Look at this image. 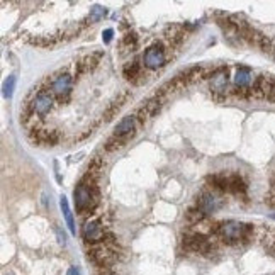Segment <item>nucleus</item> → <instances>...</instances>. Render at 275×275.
I'll return each instance as SVG.
<instances>
[{
	"label": "nucleus",
	"mask_w": 275,
	"mask_h": 275,
	"mask_svg": "<svg viewBox=\"0 0 275 275\" xmlns=\"http://www.w3.org/2000/svg\"><path fill=\"white\" fill-rule=\"evenodd\" d=\"M253 231V226L240 221H224V223H216L211 226L212 235H217L224 243L236 244L243 240H248V236Z\"/></svg>",
	"instance_id": "obj_2"
},
{
	"label": "nucleus",
	"mask_w": 275,
	"mask_h": 275,
	"mask_svg": "<svg viewBox=\"0 0 275 275\" xmlns=\"http://www.w3.org/2000/svg\"><path fill=\"white\" fill-rule=\"evenodd\" d=\"M105 275H112V274H105Z\"/></svg>",
	"instance_id": "obj_29"
},
{
	"label": "nucleus",
	"mask_w": 275,
	"mask_h": 275,
	"mask_svg": "<svg viewBox=\"0 0 275 275\" xmlns=\"http://www.w3.org/2000/svg\"><path fill=\"white\" fill-rule=\"evenodd\" d=\"M53 101H55V97H53V94L49 90H39L36 94V97L33 99V102H31L29 109L33 110L36 116H46V114L51 112L53 109Z\"/></svg>",
	"instance_id": "obj_10"
},
{
	"label": "nucleus",
	"mask_w": 275,
	"mask_h": 275,
	"mask_svg": "<svg viewBox=\"0 0 275 275\" xmlns=\"http://www.w3.org/2000/svg\"><path fill=\"white\" fill-rule=\"evenodd\" d=\"M136 44H138V36H136L135 33H128L124 37H122V41H121V49H122V53L135 51Z\"/></svg>",
	"instance_id": "obj_20"
},
{
	"label": "nucleus",
	"mask_w": 275,
	"mask_h": 275,
	"mask_svg": "<svg viewBox=\"0 0 275 275\" xmlns=\"http://www.w3.org/2000/svg\"><path fill=\"white\" fill-rule=\"evenodd\" d=\"M122 75H124V78L128 80V82L135 83V85H139L141 82L144 80L143 76V65L139 63V61H131V63L124 65V68H122Z\"/></svg>",
	"instance_id": "obj_14"
},
{
	"label": "nucleus",
	"mask_w": 275,
	"mask_h": 275,
	"mask_svg": "<svg viewBox=\"0 0 275 275\" xmlns=\"http://www.w3.org/2000/svg\"><path fill=\"white\" fill-rule=\"evenodd\" d=\"M272 55H274V58H275V46H274V51H272Z\"/></svg>",
	"instance_id": "obj_28"
},
{
	"label": "nucleus",
	"mask_w": 275,
	"mask_h": 275,
	"mask_svg": "<svg viewBox=\"0 0 275 275\" xmlns=\"http://www.w3.org/2000/svg\"><path fill=\"white\" fill-rule=\"evenodd\" d=\"M167 63V49L162 43L150 46L143 55V65L148 70H158Z\"/></svg>",
	"instance_id": "obj_8"
},
{
	"label": "nucleus",
	"mask_w": 275,
	"mask_h": 275,
	"mask_svg": "<svg viewBox=\"0 0 275 275\" xmlns=\"http://www.w3.org/2000/svg\"><path fill=\"white\" fill-rule=\"evenodd\" d=\"M87 255H89V258L92 260V262L102 270L112 267L114 263L119 260V253H117L116 246H114V244H105V243L89 246Z\"/></svg>",
	"instance_id": "obj_3"
},
{
	"label": "nucleus",
	"mask_w": 275,
	"mask_h": 275,
	"mask_svg": "<svg viewBox=\"0 0 275 275\" xmlns=\"http://www.w3.org/2000/svg\"><path fill=\"white\" fill-rule=\"evenodd\" d=\"M68 275H80L78 269H75V267H71L70 270H68Z\"/></svg>",
	"instance_id": "obj_27"
},
{
	"label": "nucleus",
	"mask_w": 275,
	"mask_h": 275,
	"mask_svg": "<svg viewBox=\"0 0 275 275\" xmlns=\"http://www.w3.org/2000/svg\"><path fill=\"white\" fill-rule=\"evenodd\" d=\"M135 136H110L107 138V141L104 143V150L107 153H114V151H119L122 148L126 146V144L129 143V141L133 139Z\"/></svg>",
	"instance_id": "obj_17"
},
{
	"label": "nucleus",
	"mask_w": 275,
	"mask_h": 275,
	"mask_svg": "<svg viewBox=\"0 0 275 275\" xmlns=\"http://www.w3.org/2000/svg\"><path fill=\"white\" fill-rule=\"evenodd\" d=\"M229 194H235V196H244L246 194V182L238 173L229 175Z\"/></svg>",
	"instance_id": "obj_18"
},
{
	"label": "nucleus",
	"mask_w": 275,
	"mask_h": 275,
	"mask_svg": "<svg viewBox=\"0 0 275 275\" xmlns=\"http://www.w3.org/2000/svg\"><path fill=\"white\" fill-rule=\"evenodd\" d=\"M102 56H104V53L102 51H95V53H90V55L83 56V58L80 60L75 67V76L76 78H80V76L94 71L95 68L99 67V63H101Z\"/></svg>",
	"instance_id": "obj_11"
},
{
	"label": "nucleus",
	"mask_w": 275,
	"mask_h": 275,
	"mask_svg": "<svg viewBox=\"0 0 275 275\" xmlns=\"http://www.w3.org/2000/svg\"><path fill=\"white\" fill-rule=\"evenodd\" d=\"M14 89H15V75H9L5 78V82H3L2 85V94L5 99H10L14 94Z\"/></svg>",
	"instance_id": "obj_22"
},
{
	"label": "nucleus",
	"mask_w": 275,
	"mask_h": 275,
	"mask_svg": "<svg viewBox=\"0 0 275 275\" xmlns=\"http://www.w3.org/2000/svg\"><path fill=\"white\" fill-rule=\"evenodd\" d=\"M182 244L185 250L194 251V253L204 255V257H211V255L216 251V246L212 244L211 240L207 236L201 235V233H190V235H185L182 240Z\"/></svg>",
	"instance_id": "obj_5"
},
{
	"label": "nucleus",
	"mask_w": 275,
	"mask_h": 275,
	"mask_svg": "<svg viewBox=\"0 0 275 275\" xmlns=\"http://www.w3.org/2000/svg\"><path fill=\"white\" fill-rule=\"evenodd\" d=\"M75 207L78 214H90L99 204V189L95 178L83 175V178L73 190Z\"/></svg>",
	"instance_id": "obj_1"
},
{
	"label": "nucleus",
	"mask_w": 275,
	"mask_h": 275,
	"mask_svg": "<svg viewBox=\"0 0 275 275\" xmlns=\"http://www.w3.org/2000/svg\"><path fill=\"white\" fill-rule=\"evenodd\" d=\"M60 207H61V212H63V217H65V221H67V226H68V229H70V233H71V235H76L73 214H71L70 204H68V199L65 196L60 197Z\"/></svg>",
	"instance_id": "obj_19"
},
{
	"label": "nucleus",
	"mask_w": 275,
	"mask_h": 275,
	"mask_svg": "<svg viewBox=\"0 0 275 275\" xmlns=\"http://www.w3.org/2000/svg\"><path fill=\"white\" fill-rule=\"evenodd\" d=\"M204 217H206V214L202 212L199 207H192V209H189V211L185 212V219L189 221V223H192V224L202 223V221H204Z\"/></svg>",
	"instance_id": "obj_21"
},
{
	"label": "nucleus",
	"mask_w": 275,
	"mask_h": 275,
	"mask_svg": "<svg viewBox=\"0 0 275 275\" xmlns=\"http://www.w3.org/2000/svg\"><path fill=\"white\" fill-rule=\"evenodd\" d=\"M223 206V201H221L219 197L216 196V194L212 192H207V190H204V192H201L197 196V207L201 209L202 212L207 216V214L211 212H216L217 209Z\"/></svg>",
	"instance_id": "obj_12"
},
{
	"label": "nucleus",
	"mask_w": 275,
	"mask_h": 275,
	"mask_svg": "<svg viewBox=\"0 0 275 275\" xmlns=\"http://www.w3.org/2000/svg\"><path fill=\"white\" fill-rule=\"evenodd\" d=\"M55 231H56V235H58V241H60L61 244H65V243H67V238H65V235H61L60 228H56Z\"/></svg>",
	"instance_id": "obj_25"
},
{
	"label": "nucleus",
	"mask_w": 275,
	"mask_h": 275,
	"mask_svg": "<svg viewBox=\"0 0 275 275\" xmlns=\"http://www.w3.org/2000/svg\"><path fill=\"white\" fill-rule=\"evenodd\" d=\"M265 202H267V204H269V206H272V207H275V194H272V196L267 197V199H265Z\"/></svg>",
	"instance_id": "obj_26"
},
{
	"label": "nucleus",
	"mask_w": 275,
	"mask_h": 275,
	"mask_svg": "<svg viewBox=\"0 0 275 275\" xmlns=\"http://www.w3.org/2000/svg\"><path fill=\"white\" fill-rule=\"evenodd\" d=\"M82 238L87 244L94 246V244H101L105 241L107 233L99 219H87L82 226Z\"/></svg>",
	"instance_id": "obj_7"
},
{
	"label": "nucleus",
	"mask_w": 275,
	"mask_h": 275,
	"mask_svg": "<svg viewBox=\"0 0 275 275\" xmlns=\"http://www.w3.org/2000/svg\"><path fill=\"white\" fill-rule=\"evenodd\" d=\"M107 14V10L104 9V7H101V5H94L90 9V15H89V21H90V24L92 22H99L101 19H104V15Z\"/></svg>",
	"instance_id": "obj_23"
},
{
	"label": "nucleus",
	"mask_w": 275,
	"mask_h": 275,
	"mask_svg": "<svg viewBox=\"0 0 275 275\" xmlns=\"http://www.w3.org/2000/svg\"><path fill=\"white\" fill-rule=\"evenodd\" d=\"M163 102H165V97L160 94H156V95H153L151 99H148V101L138 109V112H136L138 122H139V124H144V122L153 119V117L162 110Z\"/></svg>",
	"instance_id": "obj_9"
},
{
	"label": "nucleus",
	"mask_w": 275,
	"mask_h": 275,
	"mask_svg": "<svg viewBox=\"0 0 275 275\" xmlns=\"http://www.w3.org/2000/svg\"><path fill=\"white\" fill-rule=\"evenodd\" d=\"M207 185L212 187L214 190L217 192H223V194H229V175L226 173H212L207 175Z\"/></svg>",
	"instance_id": "obj_16"
},
{
	"label": "nucleus",
	"mask_w": 275,
	"mask_h": 275,
	"mask_svg": "<svg viewBox=\"0 0 275 275\" xmlns=\"http://www.w3.org/2000/svg\"><path fill=\"white\" fill-rule=\"evenodd\" d=\"M138 117L136 116H126L117 122L114 128V136H135L138 129Z\"/></svg>",
	"instance_id": "obj_13"
},
{
	"label": "nucleus",
	"mask_w": 275,
	"mask_h": 275,
	"mask_svg": "<svg viewBox=\"0 0 275 275\" xmlns=\"http://www.w3.org/2000/svg\"><path fill=\"white\" fill-rule=\"evenodd\" d=\"M112 36H114V29H105L104 33H102V41H104L105 44H109L110 41H112Z\"/></svg>",
	"instance_id": "obj_24"
},
{
	"label": "nucleus",
	"mask_w": 275,
	"mask_h": 275,
	"mask_svg": "<svg viewBox=\"0 0 275 275\" xmlns=\"http://www.w3.org/2000/svg\"><path fill=\"white\" fill-rule=\"evenodd\" d=\"M211 82H209V87H211V94L216 101H223L228 94V83H229V73L226 67H219L216 70L211 71Z\"/></svg>",
	"instance_id": "obj_6"
},
{
	"label": "nucleus",
	"mask_w": 275,
	"mask_h": 275,
	"mask_svg": "<svg viewBox=\"0 0 275 275\" xmlns=\"http://www.w3.org/2000/svg\"><path fill=\"white\" fill-rule=\"evenodd\" d=\"M75 76L70 75L68 71H61L60 75L51 78V94L61 104H68L71 99V92H73Z\"/></svg>",
	"instance_id": "obj_4"
},
{
	"label": "nucleus",
	"mask_w": 275,
	"mask_h": 275,
	"mask_svg": "<svg viewBox=\"0 0 275 275\" xmlns=\"http://www.w3.org/2000/svg\"><path fill=\"white\" fill-rule=\"evenodd\" d=\"M128 99H131V94H129V92H126V94H121L117 99H114V101L110 102L109 105H107V109L104 110V114H102V121L109 122L110 119H112V117L116 116V114L122 109V105L128 102Z\"/></svg>",
	"instance_id": "obj_15"
}]
</instances>
